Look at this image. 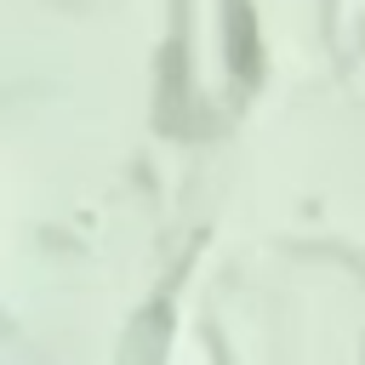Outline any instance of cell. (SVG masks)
<instances>
[{"label":"cell","mask_w":365,"mask_h":365,"mask_svg":"<svg viewBox=\"0 0 365 365\" xmlns=\"http://www.w3.org/2000/svg\"><path fill=\"white\" fill-rule=\"evenodd\" d=\"M222 29H228L234 80H251V74H257V23H251V6H245V0H228V6H222Z\"/></svg>","instance_id":"obj_1"}]
</instances>
